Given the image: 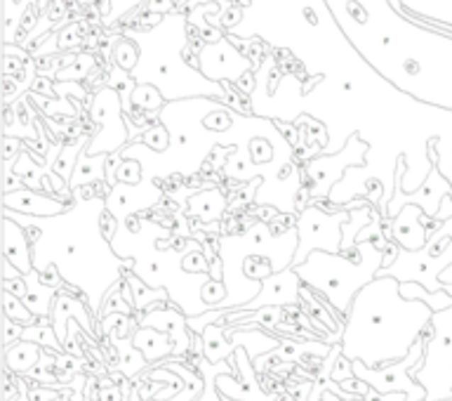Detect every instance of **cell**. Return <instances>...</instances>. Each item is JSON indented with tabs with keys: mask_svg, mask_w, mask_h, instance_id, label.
I'll return each instance as SVG.
<instances>
[{
	"mask_svg": "<svg viewBox=\"0 0 452 401\" xmlns=\"http://www.w3.org/2000/svg\"><path fill=\"white\" fill-rule=\"evenodd\" d=\"M431 319L429 304L403 298L401 281L377 277L351 302L339 343L342 354L368 368H387L410 354Z\"/></svg>",
	"mask_w": 452,
	"mask_h": 401,
	"instance_id": "obj_1",
	"label": "cell"
},
{
	"mask_svg": "<svg viewBox=\"0 0 452 401\" xmlns=\"http://www.w3.org/2000/svg\"><path fill=\"white\" fill-rule=\"evenodd\" d=\"M384 264V250L377 243H358L349 252H311L299 267H292L304 286L323 295L325 302L346 321L353 298L377 279Z\"/></svg>",
	"mask_w": 452,
	"mask_h": 401,
	"instance_id": "obj_2",
	"label": "cell"
},
{
	"mask_svg": "<svg viewBox=\"0 0 452 401\" xmlns=\"http://www.w3.org/2000/svg\"><path fill=\"white\" fill-rule=\"evenodd\" d=\"M452 267V218L441 222L439 229L429 234L426 246L417 252L401 250L396 262L380 269L377 277H394L401 284H419L429 293L443 291L441 274Z\"/></svg>",
	"mask_w": 452,
	"mask_h": 401,
	"instance_id": "obj_3",
	"label": "cell"
},
{
	"mask_svg": "<svg viewBox=\"0 0 452 401\" xmlns=\"http://www.w3.org/2000/svg\"><path fill=\"white\" fill-rule=\"evenodd\" d=\"M424 361L410 370L412 380L426 390V401L452 399V307L436 311L424 331Z\"/></svg>",
	"mask_w": 452,
	"mask_h": 401,
	"instance_id": "obj_4",
	"label": "cell"
},
{
	"mask_svg": "<svg viewBox=\"0 0 452 401\" xmlns=\"http://www.w3.org/2000/svg\"><path fill=\"white\" fill-rule=\"evenodd\" d=\"M368 154V142H363L358 135H351L346 139L344 149H339L337 154H321L307 163V168L302 170V191L307 194V198H311V203L314 200H328L332 189L344 180V175L351 168L365 166Z\"/></svg>",
	"mask_w": 452,
	"mask_h": 401,
	"instance_id": "obj_5",
	"label": "cell"
},
{
	"mask_svg": "<svg viewBox=\"0 0 452 401\" xmlns=\"http://www.w3.org/2000/svg\"><path fill=\"white\" fill-rule=\"evenodd\" d=\"M346 222H349V210L346 208H342L339 213H328L314 203L302 208L297 218L299 248L292 267L304 264L311 252L316 250L342 252V229Z\"/></svg>",
	"mask_w": 452,
	"mask_h": 401,
	"instance_id": "obj_6",
	"label": "cell"
},
{
	"mask_svg": "<svg viewBox=\"0 0 452 401\" xmlns=\"http://www.w3.org/2000/svg\"><path fill=\"white\" fill-rule=\"evenodd\" d=\"M421 361H424V340H419L403 361L391 363L387 368H368L365 363L360 361H351V363H353V375L358 378V380L368 383L370 390H375L377 395H394V392H401V395L407 397L405 401H426V390L414 383L410 375V370L419 368Z\"/></svg>",
	"mask_w": 452,
	"mask_h": 401,
	"instance_id": "obj_7",
	"label": "cell"
},
{
	"mask_svg": "<svg viewBox=\"0 0 452 401\" xmlns=\"http://www.w3.org/2000/svg\"><path fill=\"white\" fill-rule=\"evenodd\" d=\"M92 121L99 123V135L90 139V144L85 146L87 156H114L118 149H123L130 139L128 125L123 118V104L121 95L116 87H101L94 95L92 107H90Z\"/></svg>",
	"mask_w": 452,
	"mask_h": 401,
	"instance_id": "obj_8",
	"label": "cell"
},
{
	"mask_svg": "<svg viewBox=\"0 0 452 401\" xmlns=\"http://www.w3.org/2000/svg\"><path fill=\"white\" fill-rule=\"evenodd\" d=\"M302 279L297 277L294 269H285L280 274L264 279L262 293L255 300L248 302L243 311H259L264 307H299V291H302Z\"/></svg>",
	"mask_w": 452,
	"mask_h": 401,
	"instance_id": "obj_9",
	"label": "cell"
},
{
	"mask_svg": "<svg viewBox=\"0 0 452 401\" xmlns=\"http://www.w3.org/2000/svg\"><path fill=\"white\" fill-rule=\"evenodd\" d=\"M387 239L398 243L407 252H417L426 246L429 229L424 225V210L417 205H405L394 220H387Z\"/></svg>",
	"mask_w": 452,
	"mask_h": 401,
	"instance_id": "obj_10",
	"label": "cell"
},
{
	"mask_svg": "<svg viewBox=\"0 0 452 401\" xmlns=\"http://www.w3.org/2000/svg\"><path fill=\"white\" fill-rule=\"evenodd\" d=\"M3 205L5 210L28 215V218H57L71 208L66 205L64 198L40 194V191H31L26 187L12 191V194H3Z\"/></svg>",
	"mask_w": 452,
	"mask_h": 401,
	"instance_id": "obj_11",
	"label": "cell"
},
{
	"mask_svg": "<svg viewBox=\"0 0 452 401\" xmlns=\"http://www.w3.org/2000/svg\"><path fill=\"white\" fill-rule=\"evenodd\" d=\"M3 257L10 264H14L17 269L28 277L35 267H33V248L31 241L24 232V227L19 222H14L12 218H5V236H3Z\"/></svg>",
	"mask_w": 452,
	"mask_h": 401,
	"instance_id": "obj_12",
	"label": "cell"
},
{
	"mask_svg": "<svg viewBox=\"0 0 452 401\" xmlns=\"http://www.w3.org/2000/svg\"><path fill=\"white\" fill-rule=\"evenodd\" d=\"M87 304L85 302H78L69 298L64 291L57 295L55 302H52V328H55L59 343H66V336H69V326H66V321H69L71 316H78L80 319V326L90 333V336H94V328L90 326V314H87Z\"/></svg>",
	"mask_w": 452,
	"mask_h": 401,
	"instance_id": "obj_13",
	"label": "cell"
},
{
	"mask_svg": "<svg viewBox=\"0 0 452 401\" xmlns=\"http://www.w3.org/2000/svg\"><path fill=\"white\" fill-rule=\"evenodd\" d=\"M189 215L203 220V222H219L221 215L228 208V198L224 196V191L217 187H207L201 189L198 194H191L187 198Z\"/></svg>",
	"mask_w": 452,
	"mask_h": 401,
	"instance_id": "obj_14",
	"label": "cell"
},
{
	"mask_svg": "<svg viewBox=\"0 0 452 401\" xmlns=\"http://www.w3.org/2000/svg\"><path fill=\"white\" fill-rule=\"evenodd\" d=\"M26 279V298H24V304L28 309L33 311L35 316L43 319V321H52V302H55V298L62 291L59 288H52L48 284H43L38 272H31Z\"/></svg>",
	"mask_w": 452,
	"mask_h": 401,
	"instance_id": "obj_15",
	"label": "cell"
},
{
	"mask_svg": "<svg viewBox=\"0 0 452 401\" xmlns=\"http://www.w3.org/2000/svg\"><path fill=\"white\" fill-rule=\"evenodd\" d=\"M106 163H109V156H87L85 149L80 154V159L76 163V170H73L71 175V182H69V191L71 194H76L78 187H90L94 182H101L106 180Z\"/></svg>",
	"mask_w": 452,
	"mask_h": 401,
	"instance_id": "obj_16",
	"label": "cell"
},
{
	"mask_svg": "<svg viewBox=\"0 0 452 401\" xmlns=\"http://www.w3.org/2000/svg\"><path fill=\"white\" fill-rule=\"evenodd\" d=\"M40 354H43L40 345L19 340L17 345H12L5 350V368L12 370V373H17V375H28L31 373V368L38 363Z\"/></svg>",
	"mask_w": 452,
	"mask_h": 401,
	"instance_id": "obj_17",
	"label": "cell"
},
{
	"mask_svg": "<svg viewBox=\"0 0 452 401\" xmlns=\"http://www.w3.org/2000/svg\"><path fill=\"white\" fill-rule=\"evenodd\" d=\"M128 284H130V291H132V302H135V307H139V309L149 311V304L153 307L155 300H160V302H167L170 300V293L165 291V288H151V286H146L144 281L137 277V274H130Z\"/></svg>",
	"mask_w": 452,
	"mask_h": 401,
	"instance_id": "obj_18",
	"label": "cell"
},
{
	"mask_svg": "<svg viewBox=\"0 0 452 401\" xmlns=\"http://www.w3.org/2000/svg\"><path fill=\"white\" fill-rule=\"evenodd\" d=\"M3 302H5L3 304V316L21 324L24 328H28V326H38V324H50V321H43V319L35 316L33 311L24 304V300L17 298V295H12L10 291H3Z\"/></svg>",
	"mask_w": 452,
	"mask_h": 401,
	"instance_id": "obj_19",
	"label": "cell"
},
{
	"mask_svg": "<svg viewBox=\"0 0 452 401\" xmlns=\"http://www.w3.org/2000/svg\"><path fill=\"white\" fill-rule=\"evenodd\" d=\"M14 175L19 177L21 184H24L26 189L31 191H45V187H43V180H40V168L38 163H35L31 159V154L28 151H21L17 156V163H14Z\"/></svg>",
	"mask_w": 452,
	"mask_h": 401,
	"instance_id": "obj_20",
	"label": "cell"
},
{
	"mask_svg": "<svg viewBox=\"0 0 452 401\" xmlns=\"http://www.w3.org/2000/svg\"><path fill=\"white\" fill-rule=\"evenodd\" d=\"M21 340H26V343H35V345H48L52 352H64L66 347L59 343L55 328H52V324H38V326H28L24 328V336Z\"/></svg>",
	"mask_w": 452,
	"mask_h": 401,
	"instance_id": "obj_21",
	"label": "cell"
},
{
	"mask_svg": "<svg viewBox=\"0 0 452 401\" xmlns=\"http://www.w3.org/2000/svg\"><path fill=\"white\" fill-rule=\"evenodd\" d=\"M130 102L135 104L137 109H142V111H155V109L162 107L165 97H162V92L158 90V87H153L149 83H142V85H137L135 90H132Z\"/></svg>",
	"mask_w": 452,
	"mask_h": 401,
	"instance_id": "obj_22",
	"label": "cell"
},
{
	"mask_svg": "<svg viewBox=\"0 0 452 401\" xmlns=\"http://www.w3.org/2000/svg\"><path fill=\"white\" fill-rule=\"evenodd\" d=\"M139 142L153 149L155 154H165L170 149V130L162 123H155L153 128L149 125V128L139 135Z\"/></svg>",
	"mask_w": 452,
	"mask_h": 401,
	"instance_id": "obj_23",
	"label": "cell"
},
{
	"mask_svg": "<svg viewBox=\"0 0 452 401\" xmlns=\"http://www.w3.org/2000/svg\"><path fill=\"white\" fill-rule=\"evenodd\" d=\"M90 69H94V57L80 55L71 66H66V69L59 71L57 78L59 80H80V78H85L87 73H90Z\"/></svg>",
	"mask_w": 452,
	"mask_h": 401,
	"instance_id": "obj_24",
	"label": "cell"
},
{
	"mask_svg": "<svg viewBox=\"0 0 452 401\" xmlns=\"http://www.w3.org/2000/svg\"><path fill=\"white\" fill-rule=\"evenodd\" d=\"M116 64H118V69H123V71H132L135 69V64H137V46L132 41H118V46H116Z\"/></svg>",
	"mask_w": 452,
	"mask_h": 401,
	"instance_id": "obj_25",
	"label": "cell"
},
{
	"mask_svg": "<svg viewBox=\"0 0 452 401\" xmlns=\"http://www.w3.org/2000/svg\"><path fill=\"white\" fill-rule=\"evenodd\" d=\"M182 269L189 272V274H207L210 272V262H207V257H205V250L196 248V250H191L187 257H182Z\"/></svg>",
	"mask_w": 452,
	"mask_h": 401,
	"instance_id": "obj_26",
	"label": "cell"
},
{
	"mask_svg": "<svg viewBox=\"0 0 452 401\" xmlns=\"http://www.w3.org/2000/svg\"><path fill=\"white\" fill-rule=\"evenodd\" d=\"M231 121H233V114L228 109H214L210 116L205 118V128L212 130V132H224L231 128Z\"/></svg>",
	"mask_w": 452,
	"mask_h": 401,
	"instance_id": "obj_27",
	"label": "cell"
},
{
	"mask_svg": "<svg viewBox=\"0 0 452 401\" xmlns=\"http://www.w3.org/2000/svg\"><path fill=\"white\" fill-rule=\"evenodd\" d=\"M21 336H24V326L12 321V319L3 316V345H5V350H7V347H12V345H17L21 340Z\"/></svg>",
	"mask_w": 452,
	"mask_h": 401,
	"instance_id": "obj_28",
	"label": "cell"
},
{
	"mask_svg": "<svg viewBox=\"0 0 452 401\" xmlns=\"http://www.w3.org/2000/svg\"><path fill=\"white\" fill-rule=\"evenodd\" d=\"M19 279H24V274L3 257V284H10V281H19Z\"/></svg>",
	"mask_w": 452,
	"mask_h": 401,
	"instance_id": "obj_29",
	"label": "cell"
},
{
	"mask_svg": "<svg viewBox=\"0 0 452 401\" xmlns=\"http://www.w3.org/2000/svg\"><path fill=\"white\" fill-rule=\"evenodd\" d=\"M172 7V0H149L151 12H167Z\"/></svg>",
	"mask_w": 452,
	"mask_h": 401,
	"instance_id": "obj_30",
	"label": "cell"
},
{
	"mask_svg": "<svg viewBox=\"0 0 452 401\" xmlns=\"http://www.w3.org/2000/svg\"><path fill=\"white\" fill-rule=\"evenodd\" d=\"M323 399H325V401H339V397L335 395V392H330V390L323 392Z\"/></svg>",
	"mask_w": 452,
	"mask_h": 401,
	"instance_id": "obj_31",
	"label": "cell"
}]
</instances>
